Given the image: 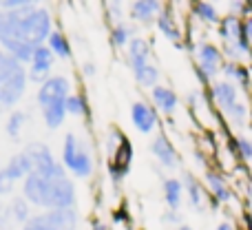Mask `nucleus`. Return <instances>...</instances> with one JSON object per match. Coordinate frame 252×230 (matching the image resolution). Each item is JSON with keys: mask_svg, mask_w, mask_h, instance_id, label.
Here are the masks:
<instances>
[{"mask_svg": "<svg viewBox=\"0 0 252 230\" xmlns=\"http://www.w3.org/2000/svg\"><path fill=\"white\" fill-rule=\"evenodd\" d=\"M22 197L33 208L40 210L78 208V188H75L73 179H49L35 170L27 175V179L22 182Z\"/></svg>", "mask_w": 252, "mask_h": 230, "instance_id": "1", "label": "nucleus"}, {"mask_svg": "<svg viewBox=\"0 0 252 230\" xmlns=\"http://www.w3.org/2000/svg\"><path fill=\"white\" fill-rule=\"evenodd\" d=\"M60 162L66 173L73 175L75 179L93 177V170H95L93 153H91V148H89V144L82 142L75 133H66L64 139H62Z\"/></svg>", "mask_w": 252, "mask_h": 230, "instance_id": "2", "label": "nucleus"}, {"mask_svg": "<svg viewBox=\"0 0 252 230\" xmlns=\"http://www.w3.org/2000/svg\"><path fill=\"white\" fill-rule=\"evenodd\" d=\"M53 31V16L47 7H35L25 9L20 16V38L29 47H40L47 42L49 33Z\"/></svg>", "mask_w": 252, "mask_h": 230, "instance_id": "3", "label": "nucleus"}, {"mask_svg": "<svg viewBox=\"0 0 252 230\" xmlns=\"http://www.w3.org/2000/svg\"><path fill=\"white\" fill-rule=\"evenodd\" d=\"M80 213L78 208L64 210H40L33 213L31 219L20 226V230H78Z\"/></svg>", "mask_w": 252, "mask_h": 230, "instance_id": "4", "label": "nucleus"}, {"mask_svg": "<svg viewBox=\"0 0 252 230\" xmlns=\"http://www.w3.org/2000/svg\"><path fill=\"white\" fill-rule=\"evenodd\" d=\"M27 155H29L31 164H33V170L49 179H60V177H69V173L64 170L62 162L58 160L51 153V148L44 142H29L25 146Z\"/></svg>", "mask_w": 252, "mask_h": 230, "instance_id": "5", "label": "nucleus"}, {"mask_svg": "<svg viewBox=\"0 0 252 230\" xmlns=\"http://www.w3.org/2000/svg\"><path fill=\"white\" fill-rule=\"evenodd\" d=\"M133 142L128 135H124L122 142L118 144V148L113 151V155H109L106 162V177H109L111 186L118 191L126 179V175L130 173V164H133Z\"/></svg>", "mask_w": 252, "mask_h": 230, "instance_id": "6", "label": "nucleus"}, {"mask_svg": "<svg viewBox=\"0 0 252 230\" xmlns=\"http://www.w3.org/2000/svg\"><path fill=\"white\" fill-rule=\"evenodd\" d=\"M27 87H29V78H27V66L20 65L13 73L0 82V111H9L11 113L16 104L25 98Z\"/></svg>", "mask_w": 252, "mask_h": 230, "instance_id": "7", "label": "nucleus"}, {"mask_svg": "<svg viewBox=\"0 0 252 230\" xmlns=\"http://www.w3.org/2000/svg\"><path fill=\"white\" fill-rule=\"evenodd\" d=\"M71 93H73V82L66 75H51L47 82L38 87L35 102L40 109H44V106L56 104V102H64Z\"/></svg>", "mask_w": 252, "mask_h": 230, "instance_id": "8", "label": "nucleus"}, {"mask_svg": "<svg viewBox=\"0 0 252 230\" xmlns=\"http://www.w3.org/2000/svg\"><path fill=\"white\" fill-rule=\"evenodd\" d=\"M58 58L51 53V49L47 44H40V47L33 49V56H31V62L27 66V78H29L31 84H44L49 78H51L53 65H56Z\"/></svg>", "mask_w": 252, "mask_h": 230, "instance_id": "9", "label": "nucleus"}, {"mask_svg": "<svg viewBox=\"0 0 252 230\" xmlns=\"http://www.w3.org/2000/svg\"><path fill=\"white\" fill-rule=\"evenodd\" d=\"M223 69V53L215 44L201 42L197 47V73L204 80H215Z\"/></svg>", "mask_w": 252, "mask_h": 230, "instance_id": "10", "label": "nucleus"}, {"mask_svg": "<svg viewBox=\"0 0 252 230\" xmlns=\"http://www.w3.org/2000/svg\"><path fill=\"white\" fill-rule=\"evenodd\" d=\"M130 122L137 129V133L151 135L155 133V129L159 126V113L157 109L146 100H135L130 104Z\"/></svg>", "mask_w": 252, "mask_h": 230, "instance_id": "11", "label": "nucleus"}, {"mask_svg": "<svg viewBox=\"0 0 252 230\" xmlns=\"http://www.w3.org/2000/svg\"><path fill=\"white\" fill-rule=\"evenodd\" d=\"M151 153H153V157H155V160L159 162V164L164 166L166 170L177 168L179 155H177V151H175L170 137L164 133V131L155 133V137H153V142H151Z\"/></svg>", "mask_w": 252, "mask_h": 230, "instance_id": "12", "label": "nucleus"}, {"mask_svg": "<svg viewBox=\"0 0 252 230\" xmlns=\"http://www.w3.org/2000/svg\"><path fill=\"white\" fill-rule=\"evenodd\" d=\"M155 27L166 40L175 42V47H182V27L177 25L175 20V13H173V7L170 4H164L155 20Z\"/></svg>", "mask_w": 252, "mask_h": 230, "instance_id": "13", "label": "nucleus"}, {"mask_svg": "<svg viewBox=\"0 0 252 230\" xmlns=\"http://www.w3.org/2000/svg\"><path fill=\"white\" fill-rule=\"evenodd\" d=\"M161 7H164V2H159V0H135L128 7V16L133 18L135 22H139V25L148 27L157 20Z\"/></svg>", "mask_w": 252, "mask_h": 230, "instance_id": "14", "label": "nucleus"}, {"mask_svg": "<svg viewBox=\"0 0 252 230\" xmlns=\"http://www.w3.org/2000/svg\"><path fill=\"white\" fill-rule=\"evenodd\" d=\"M151 104L157 109V113L173 115L179 106V98L170 87H166V84H157V87L151 91Z\"/></svg>", "mask_w": 252, "mask_h": 230, "instance_id": "15", "label": "nucleus"}, {"mask_svg": "<svg viewBox=\"0 0 252 230\" xmlns=\"http://www.w3.org/2000/svg\"><path fill=\"white\" fill-rule=\"evenodd\" d=\"M148 62H151V44H148V40L135 35L126 47V65L130 66V71H135Z\"/></svg>", "mask_w": 252, "mask_h": 230, "instance_id": "16", "label": "nucleus"}, {"mask_svg": "<svg viewBox=\"0 0 252 230\" xmlns=\"http://www.w3.org/2000/svg\"><path fill=\"white\" fill-rule=\"evenodd\" d=\"M210 91H213V100L215 104L219 106V109L226 113L228 109H230L232 104H237L239 102V93H237V87L232 82H228V80H215L213 87H210Z\"/></svg>", "mask_w": 252, "mask_h": 230, "instance_id": "17", "label": "nucleus"}, {"mask_svg": "<svg viewBox=\"0 0 252 230\" xmlns=\"http://www.w3.org/2000/svg\"><path fill=\"white\" fill-rule=\"evenodd\" d=\"M4 168H7V173L11 175L16 182H25L27 175L33 173V164H31V160H29V155H27L25 148L18 151V153H13V155L7 160Z\"/></svg>", "mask_w": 252, "mask_h": 230, "instance_id": "18", "label": "nucleus"}, {"mask_svg": "<svg viewBox=\"0 0 252 230\" xmlns=\"http://www.w3.org/2000/svg\"><path fill=\"white\" fill-rule=\"evenodd\" d=\"M47 44L49 49H51V53L56 58H60V60H71L73 58V47H71V40L69 35L64 33L62 29H53L51 33H49L47 38Z\"/></svg>", "mask_w": 252, "mask_h": 230, "instance_id": "19", "label": "nucleus"}, {"mask_svg": "<svg viewBox=\"0 0 252 230\" xmlns=\"http://www.w3.org/2000/svg\"><path fill=\"white\" fill-rule=\"evenodd\" d=\"M182 184H184V191L188 193V199H190V206L195 210H204L206 208V195H204V188H201V184L195 179V175L192 173H184V179H182Z\"/></svg>", "mask_w": 252, "mask_h": 230, "instance_id": "20", "label": "nucleus"}, {"mask_svg": "<svg viewBox=\"0 0 252 230\" xmlns=\"http://www.w3.org/2000/svg\"><path fill=\"white\" fill-rule=\"evenodd\" d=\"M161 191H164V201L168 206V210H179L182 206V197H184V184L177 177H166L161 184Z\"/></svg>", "mask_w": 252, "mask_h": 230, "instance_id": "21", "label": "nucleus"}, {"mask_svg": "<svg viewBox=\"0 0 252 230\" xmlns=\"http://www.w3.org/2000/svg\"><path fill=\"white\" fill-rule=\"evenodd\" d=\"M133 38H135V27L128 25V22H118V25L111 27L109 42L113 49H126Z\"/></svg>", "mask_w": 252, "mask_h": 230, "instance_id": "22", "label": "nucleus"}, {"mask_svg": "<svg viewBox=\"0 0 252 230\" xmlns=\"http://www.w3.org/2000/svg\"><path fill=\"white\" fill-rule=\"evenodd\" d=\"M64 102H56V104H49V106H44V109H40V111H42V122H44V126H47V129L56 131V129H60V126L64 124V120H66Z\"/></svg>", "mask_w": 252, "mask_h": 230, "instance_id": "23", "label": "nucleus"}, {"mask_svg": "<svg viewBox=\"0 0 252 230\" xmlns=\"http://www.w3.org/2000/svg\"><path fill=\"white\" fill-rule=\"evenodd\" d=\"M66 115L71 117H89L91 115V106H89V98L82 91H73L64 102Z\"/></svg>", "mask_w": 252, "mask_h": 230, "instance_id": "24", "label": "nucleus"}, {"mask_svg": "<svg viewBox=\"0 0 252 230\" xmlns=\"http://www.w3.org/2000/svg\"><path fill=\"white\" fill-rule=\"evenodd\" d=\"M9 210H11V217H13V222H16V226H25L31 219V215H33V206L22 195H16L9 201Z\"/></svg>", "mask_w": 252, "mask_h": 230, "instance_id": "25", "label": "nucleus"}, {"mask_svg": "<svg viewBox=\"0 0 252 230\" xmlns=\"http://www.w3.org/2000/svg\"><path fill=\"white\" fill-rule=\"evenodd\" d=\"M133 78L142 89H151L153 91V89L159 84V69H157L153 62H148V65H144V66H139V69L133 71Z\"/></svg>", "mask_w": 252, "mask_h": 230, "instance_id": "26", "label": "nucleus"}, {"mask_svg": "<svg viewBox=\"0 0 252 230\" xmlns=\"http://www.w3.org/2000/svg\"><path fill=\"white\" fill-rule=\"evenodd\" d=\"M27 120V111H20V109H13L11 113L7 115V122H4V133H7L9 139H18L22 135V129H25Z\"/></svg>", "mask_w": 252, "mask_h": 230, "instance_id": "27", "label": "nucleus"}, {"mask_svg": "<svg viewBox=\"0 0 252 230\" xmlns=\"http://www.w3.org/2000/svg\"><path fill=\"white\" fill-rule=\"evenodd\" d=\"M206 184H208L210 193H213V197L219 201V204H223V201L230 199V188L226 186L223 177H219V173H215V170H206Z\"/></svg>", "mask_w": 252, "mask_h": 230, "instance_id": "28", "label": "nucleus"}, {"mask_svg": "<svg viewBox=\"0 0 252 230\" xmlns=\"http://www.w3.org/2000/svg\"><path fill=\"white\" fill-rule=\"evenodd\" d=\"M192 13H195L201 22H206V25H219V22H221L219 11L215 9V4H210V2H195L192 4Z\"/></svg>", "mask_w": 252, "mask_h": 230, "instance_id": "29", "label": "nucleus"}, {"mask_svg": "<svg viewBox=\"0 0 252 230\" xmlns=\"http://www.w3.org/2000/svg\"><path fill=\"white\" fill-rule=\"evenodd\" d=\"M226 115H228V120L232 122V124L237 126V129H244L246 126V120H248V106L244 104V102H237V104H232L230 109L226 111Z\"/></svg>", "mask_w": 252, "mask_h": 230, "instance_id": "30", "label": "nucleus"}, {"mask_svg": "<svg viewBox=\"0 0 252 230\" xmlns=\"http://www.w3.org/2000/svg\"><path fill=\"white\" fill-rule=\"evenodd\" d=\"M221 73L230 75V78L239 80V82L244 84V87H248V73H246V69L239 65V62H223V69H221Z\"/></svg>", "mask_w": 252, "mask_h": 230, "instance_id": "31", "label": "nucleus"}, {"mask_svg": "<svg viewBox=\"0 0 252 230\" xmlns=\"http://www.w3.org/2000/svg\"><path fill=\"white\" fill-rule=\"evenodd\" d=\"M18 66H20V62H18L13 56H9L7 51H2V49H0V82H2L9 73H13Z\"/></svg>", "mask_w": 252, "mask_h": 230, "instance_id": "32", "label": "nucleus"}, {"mask_svg": "<svg viewBox=\"0 0 252 230\" xmlns=\"http://www.w3.org/2000/svg\"><path fill=\"white\" fill-rule=\"evenodd\" d=\"M111 222L113 224H124L126 228H133V217H130V213H128V206L124 204H120L118 208H113V213H111Z\"/></svg>", "mask_w": 252, "mask_h": 230, "instance_id": "33", "label": "nucleus"}, {"mask_svg": "<svg viewBox=\"0 0 252 230\" xmlns=\"http://www.w3.org/2000/svg\"><path fill=\"white\" fill-rule=\"evenodd\" d=\"M124 133L118 129V126H111L109 133L104 135V148H106V155H113V151L118 148V144L122 142Z\"/></svg>", "mask_w": 252, "mask_h": 230, "instance_id": "34", "label": "nucleus"}, {"mask_svg": "<svg viewBox=\"0 0 252 230\" xmlns=\"http://www.w3.org/2000/svg\"><path fill=\"white\" fill-rule=\"evenodd\" d=\"M16 184L18 182L7 173V168H4V166H0V197L13 195V191H16Z\"/></svg>", "mask_w": 252, "mask_h": 230, "instance_id": "35", "label": "nucleus"}, {"mask_svg": "<svg viewBox=\"0 0 252 230\" xmlns=\"http://www.w3.org/2000/svg\"><path fill=\"white\" fill-rule=\"evenodd\" d=\"M16 222L11 217V210H9L7 201H0V230H13Z\"/></svg>", "mask_w": 252, "mask_h": 230, "instance_id": "36", "label": "nucleus"}, {"mask_svg": "<svg viewBox=\"0 0 252 230\" xmlns=\"http://www.w3.org/2000/svg\"><path fill=\"white\" fill-rule=\"evenodd\" d=\"M38 4L35 0H0V9H7V11H20V9H29Z\"/></svg>", "mask_w": 252, "mask_h": 230, "instance_id": "37", "label": "nucleus"}, {"mask_svg": "<svg viewBox=\"0 0 252 230\" xmlns=\"http://www.w3.org/2000/svg\"><path fill=\"white\" fill-rule=\"evenodd\" d=\"M106 7V16L113 20V25H118V22H124V9H122V2H104Z\"/></svg>", "mask_w": 252, "mask_h": 230, "instance_id": "38", "label": "nucleus"}, {"mask_svg": "<svg viewBox=\"0 0 252 230\" xmlns=\"http://www.w3.org/2000/svg\"><path fill=\"white\" fill-rule=\"evenodd\" d=\"M237 148H239V153H241V157L244 160H252V139L250 137H244V135H239L237 137Z\"/></svg>", "mask_w": 252, "mask_h": 230, "instance_id": "39", "label": "nucleus"}, {"mask_svg": "<svg viewBox=\"0 0 252 230\" xmlns=\"http://www.w3.org/2000/svg\"><path fill=\"white\" fill-rule=\"evenodd\" d=\"M161 222L168 224V226L179 228L184 224V219H182V215H179V210H166V213L161 215Z\"/></svg>", "mask_w": 252, "mask_h": 230, "instance_id": "40", "label": "nucleus"}, {"mask_svg": "<svg viewBox=\"0 0 252 230\" xmlns=\"http://www.w3.org/2000/svg\"><path fill=\"white\" fill-rule=\"evenodd\" d=\"M80 71H82V75L89 80V78H93V75L97 73V66H95V62L87 60V62H82V66H80Z\"/></svg>", "mask_w": 252, "mask_h": 230, "instance_id": "41", "label": "nucleus"}, {"mask_svg": "<svg viewBox=\"0 0 252 230\" xmlns=\"http://www.w3.org/2000/svg\"><path fill=\"white\" fill-rule=\"evenodd\" d=\"M91 230H113V226L106 224L104 219H100V217H93L91 219Z\"/></svg>", "mask_w": 252, "mask_h": 230, "instance_id": "42", "label": "nucleus"}, {"mask_svg": "<svg viewBox=\"0 0 252 230\" xmlns=\"http://www.w3.org/2000/svg\"><path fill=\"white\" fill-rule=\"evenodd\" d=\"M244 29H246V38H248V42H252V18L244 25Z\"/></svg>", "mask_w": 252, "mask_h": 230, "instance_id": "43", "label": "nucleus"}, {"mask_svg": "<svg viewBox=\"0 0 252 230\" xmlns=\"http://www.w3.org/2000/svg\"><path fill=\"white\" fill-rule=\"evenodd\" d=\"M217 230H235V226H232L230 222H221V224L217 226Z\"/></svg>", "mask_w": 252, "mask_h": 230, "instance_id": "44", "label": "nucleus"}, {"mask_svg": "<svg viewBox=\"0 0 252 230\" xmlns=\"http://www.w3.org/2000/svg\"><path fill=\"white\" fill-rule=\"evenodd\" d=\"M173 230H192V228L188 226V224H182V226H179V228H173Z\"/></svg>", "mask_w": 252, "mask_h": 230, "instance_id": "45", "label": "nucleus"}, {"mask_svg": "<svg viewBox=\"0 0 252 230\" xmlns=\"http://www.w3.org/2000/svg\"><path fill=\"white\" fill-rule=\"evenodd\" d=\"M250 58H252V49H250Z\"/></svg>", "mask_w": 252, "mask_h": 230, "instance_id": "46", "label": "nucleus"}]
</instances>
